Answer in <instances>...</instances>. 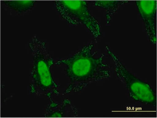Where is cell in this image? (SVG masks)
Instances as JSON below:
<instances>
[{"label":"cell","mask_w":157,"mask_h":118,"mask_svg":"<svg viewBox=\"0 0 157 118\" xmlns=\"http://www.w3.org/2000/svg\"><path fill=\"white\" fill-rule=\"evenodd\" d=\"M119 78L128 89L130 96L136 100L151 104L156 103L155 94L150 86L138 79L128 72L114 54L110 52Z\"/></svg>","instance_id":"obj_3"},{"label":"cell","mask_w":157,"mask_h":118,"mask_svg":"<svg viewBox=\"0 0 157 118\" xmlns=\"http://www.w3.org/2000/svg\"><path fill=\"white\" fill-rule=\"evenodd\" d=\"M128 2V1H96L95 6H100L108 9L115 8V7L123 5L125 3Z\"/></svg>","instance_id":"obj_7"},{"label":"cell","mask_w":157,"mask_h":118,"mask_svg":"<svg viewBox=\"0 0 157 118\" xmlns=\"http://www.w3.org/2000/svg\"><path fill=\"white\" fill-rule=\"evenodd\" d=\"M35 39L37 46L33 70L34 74L40 80L43 88L48 89L53 83L50 71L53 61L48 53L44 43Z\"/></svg>","instance_id":"obj_4"},{"label":"cell","mask_w":157,"mask_h":118,"mask_svg":"<svg viewBox=\"0 0 157 118\" xmlns=\"http://www.w3.org/2000/svg\"><path fill=\"white\" fill-rule=\"evenodd\" d=\"M56 3L58 11L67 21L74 25L82 23L95 38L100 35L99 25L89 12L86 1H58Z\"/></svg>","instance_id":"obj_2"},{"label":"cell","mask_w":157,"mask_h":118,"mask_svg":"<svg viewBox=\"0 0 157 118\" xmlns=\"http://www.w3.org/2000/svg\"><path fill=\"white\" fill-rule=\"evenodd\" d=\"M9 7L18 11H25L32 7L36 1H3Z\"/></svg>","instance_id":"obj_6"},{"label":"cell","mask_w":157,"mask_h":118,"mask_svg":"<svg viewBox=\"0 0 157 118\" xmlns=\"http://www.w3.org/2000/svg\"><path fill=\"white\" fill-rule=\"evenodd\" d=\"M137 6L139 12L145 22V28L151 41L156 43L155 26V16L157 9L156 1H137Z\"/></svg>","instance_id":"obj_5"},{"label":"cell","mask_w":157,"mask_h":118,"mask_svg":"<svg viewBox=\"0 0 157 118\" xmlns=\"http://www.w3.org/2000/svg\"><path fill=\"white\" fill-rule=\"evenodd\" d=\"M93 47L91 44L87 45L71 57L58 62L68 66L67 72L71 81V88L76 91L110 76L106 70L109 66L102 62L104 55L94 58L91 51Z\"/></svg>","instance_id":"obj_1"}]
</instances>
